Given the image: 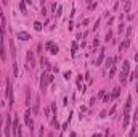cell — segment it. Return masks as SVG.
Returning a JSON list of instances; mask_svg holds the SVG:
<instances>
[{
  "label": "cell",
  "instance_id": "cell-7",
  "mask_svg": "<svg viewBox=\"0 0 138 137\" xmlns=\"http://www.w3.org/2000/svg\"><path fill=\"white\" fill-rule=\"evenodd\" d=\"M26 58H28V63L31 68H34L35 66V56H34V52L32 50H28V55H26Z\"/></svg>",
  "mask_w": 138,
  "mask_h": 137
},
{
  "label": "cell",
  "instance_id": "cell-10",
  "mask_svg": "<svg viewBox=\"0 0 138 137\" xmlns=\"http://www.w3.org/2000/svg\"><path fill=\"white\" fill-rule=\"evenodd\" d=\"M129 123H130V113H124V121H122V128H129Z\"/></svg>",
  "mask_w": 138,
  "mask_h": 137
},
{
  "label": "cell",
  "instance_id": "cell-15",
  "mask_svg": "<svg viewBox=\"0 0 138 137\" xmlns=\"http://www.w3.org/2000/svg\"><path fill=\"white\" fill-rule=\"evenodd\" d=\"M119 94H120V87H116L114 90H112V94H111V98L114 100V98H117L119 97Z\"/></svg>",
  "mask_w": 138,
  "mask_h": 137
},
{
  "label": "cell",
  "instance_id": "cell-2",
  "mask_svg": "<svg viewBox=\"0 0 138 137\" xmlns=\"http://www.w3.org/2000/svg\"><path fill=\"white\" fill-rule=\"evenodd\" d=\"M7 98H8V107L11 108L15 105V98H13V87H11L10 79H7Z\"/></svg>",
  "mask_w": 138,
  "mask_h": 137
},
{
  "label": "cell",
  "instance_id": "cell-23",
  "mask_svg": "<svg viewBox=\"0 0 138 137\" xmlns=\"http://www.w3.org/2000/svg\"><path fill=\"white\" fill-rule=\"evenodd\" d=\"M114 74H116V66H112L109 71V77H114Z\"/></svg>",
  "mask_w": 138,
  "mask_h": 137
},
{
  "label": "cell",
  "instance_id": "cell-5",
  "mask_svg": "<svg viewBox=\"0 0 138 137\" xmlns=\"http://www.w3.org/2000/svg\"><path fill=\"white\" fill-rule=\"evenodd\" d=\"M11 129H13V118L7 116V124H5V136L11 137Z\"/></svg>",
  "mask_w": 138,
  "mask_h": 137
},
{
  "label": "cell",
  "instance_id": "cell-13",
  "mask_svg": "<svg viewBox=\"0 0 138 137\" xmlns=\"http://www.w3.org/2000/svg\"><path fill=\"white\" fill-rule=\"evenodd\" d=\"M129 45H130V40H129V39H125V40H124V42L119 45V52H124V50H125Z\"/></svg>",
  "mask_w": 138,
  "mask_h": 137
},
{
  "label": "cell",
  "instance_id": "cell-11",
  "mask_svg": "<svg viewBox=\"0 0 138 137\" xmlns=\"http://www.w3.org/2000/svg\"><path fill=\"white\" fill-rule=\"evenodd\" d=\"M18 39H21V40H29L31 36H29L28 32H24V31H19L18 32Z\"/></svg>",
  "mask_w": 138,
  "mask_h": 137
},
{
  "label": "cell",
  "instance_id": "cell-24",
  "mask_svg": "<svg viewBox=\"0 0 138 137\" xmlns=\"http://www.w3.org/2000/svg\"><path fill=\"white\" fill-rule=\"evenodd\" d=\"M106 40H112V31H108V34H106Z\"/></svg>",
  "mask_w": 138,
  "mask_h": 137
},
{
  "label": "cell",
  "instance_id": "cell-12",
  "mask_svg": "<svg viewBox=\"0 0 138 137\" xmlns=\"http://www.w3.org/2000/svg\"><path fill=\"white\" fill-rule=\"evenodd\" d=\"M39 103H40V100H39V97H37L35 103H34V108H32V113H34V115H39V110H40V105H39Z\"/></svg>",
  "mask_w": 138,
  "mask_h": 137
},
{
  "label": "cell",
  "instance_id": "cell-3",
  "mask_svg": "<svg viewBox=\"0 0 138 137\" xmlns=\"http://www.w3.org/2000/svg\"><path fill=\"white\" fill-rule=\"evenodd\" d=\"M53 76L51 74H47V73H42V76H40V86H42V89H45L47 84H50V82H53Z\"/></svg>",
  "mask_w": 138,
  "mask_h": 137
},
{
  "label": "cell",
  "instance_id": "cell-16",
  "mask_svg": "<svg viewBox=\"0 0 138 137\" xmlns=\"http://www.w3.org/2000/svg\"><path fill=\"white\" fill-rule=\"evenodd\" d=\"M103 61H104V53H100V56H98V58H96V61H95V64H96V66H100V64L103 63Z\"/></svg>",
  "mask_w": 138,
  "mask_h": 137
},
{
  "label": "cell",
  "instance_id": "cell-28",
  "mask_svg": "<svg viewBox=\"0 0 138 137\" xmlns=\"http://www.w3.org/2000/svg\"><path fill=\"white\" fill-rule=\"evenodd\" d=\"M122 31H124V24L120 23V24H119V32H122Z\"/></svg>",
  "mask_w": 138,
  "mask_h": 137
},
{
  "label": "cell",
  "instance_id": "cell-17",
  "mask_svg": "<svg viewBox=\"0 0 138 137\" xmlns=\"http://www.w3.org/2000/svg\"><path fill=\"white\" fill-rule=\"evenodd\" d=\"M29 105H31V90L26 89V107H29Z\"/></svg>",
  "mask_w": 138,
  "mask_h": 137
},
{
  "label": "cell",
  "instance_id": "cell-27",
  "mask_svg": "<svg viewBox=\"0 0 138 137\" xmlns=\"http://www.w3.org/2000/svg\"><path fill=\"white\" fill-rule=\"evenodd\" d=\"M43 111H45V115H47V116H48V115H50V108H48V107H47V108L43 110Z\"/></svg>",
  "mask_w": 138,
  "mask_h": 137
},
{
  "label": "cell",
  "instance_id": "cell-19",
  "mask_svg": "<svg viewBox=\"0 0 138 137\" xmlns=\"http://www.w3.org/2000/svg\"><path fill=\"white\" fill-rule=\"evenodd\" d=\"M114 58H108V60H106V66H108V68H112V66H114Z\"/></svg>",
  "mask_w": 138,
  "mask_h": 137
},
{
  "label": "cell",
  "instance_id": "cell-29",
  "mask_svg": "<svg viewBox=\"0 0 138 137\" xmlns=\"http://www.w3.org/2000/svg\"><path fill=\"white\" fill-rule=\"evenodd\" d=\"M0 137H2V115H0Z\"/></svg>",
  "mask_w": 138,
  "mask_h": 137
},
{
  "label": "cell",
  "instance_id": "cell-18",
  "mask_svg": "<svg viewBox=\"0 0 138 137\" xmlns=\"http://www.w3.org/2000/svg\"><path fill=\"white\" fill-rule=\"evenodd\" d=\"M10 50H11V56L16 55V48H15V42L13 40H10Z\"/></svg>",
  "mask_w": 138,
  "mask_h": 137
},
{
  "label": "cell",
  "instance_id": "cell-9",
  "mask_svg": "<svg viewBox=\"0 0 138 137\" xmlns=\"http://www.w3.org/2000/svg\"><path fill=\"white\" fill-rule=\"evenodd\" d=\"M129 71H130V63H129V61H124V63H122V73H120V74L129 76Z\"/></svg>",
  "mask_w": 138,
  "mask_h": 137
},
{
  "label": "cell",
  "instance_id": "cell-20",
  "mask_svg": "<svg viewBox=\"0 0 138 137\" xmlns=\"http://www.w3.org/2000/svg\"><path fill=\"white\" fill-rule=\"evenodd\" d=\"M13 71H15V76L18 77V73H19V69H18V63H13Z\"/></svg>",
  "mask_w": 138,
  "mask_h": 137
},
{
  "label": "cell",
  "instance_id": "cell-14",
  "mask_svg": "<svg viewBox=\"0 0 138 137\" xmlns=\"http://www.w3.org/2000/svg\"><path fill=\"white\" fill-rule=\"evenodd\" d=\"M130 108H132V97L127 98V103H125V110H124V113H130Z\"/></svg>",
  "mask_w": 138,
  "mask_h": 137
},
{
  "label": "cell",
  "instance_id": "cell-21",
  "mask_svg": "<svg viewBox=\"0 0 138 137\" xmlns=\"http://www.w3.org/2000/svg\"><path fill=\"white\" fill-rule=\"evenodd\" d=\"M34 27H35V31H42V24H40L39 21H35V23H34Z\"/></svg>",
  "mask_w": 138,
  "mask_h": 137
},
{
  "label": "cell",
  "instance_id": "cell-25",
  "mask_svg": "<svg viewBox=\"0 0 138 137\" xmlns=\"http://www.w3.org/2000/svg\"><path fill=\"white\" fill-rule=\"evenodd\" d=\"M19 8H21L23 13H26V5H24V2H21V3H19Z\"/></svg>",
  "mask_w": 138,
  "mask_h": 137
},
{
  "label": "cell",
  "instance_id": "cell-1",
  "mask_svg": "<svg viewBox=\"0 0 138 137\" xmlns=\"http://www.w3.org/2000/svg\"><path fill=\"white\" fill-rule=\"evenodd\" d=\"M0 58L5 60L7 53H5V29L3 26H0Z\"/></svg>",
  "mask_w": 138,
  "mask_h": 137
},
{
  "label": "cell",
  "instance_id": "cell-8",
  "mask_svg": "<svg viewBox=\"0 0 138 137\" xmlns=\"http://www.w3.org/2000/svg\"><path fill=\"white\" fill-rule=\"evenodd\" d=\"M21 129L18 123V118H13V129H11V134H15V136H18V131Z\"/></svg>",
  "mask_w": 138,
  "mask_h": 137
},
{
  "label": "cell",
  "instance_id": "cell-26",
  "mask_svg": "<svg viewBox=\"0 0 138 137\" xmlns=\"http://www.w3.org/2000/svg\"><path fill=\"white\" fill-rule=\"evenodd\" d=\"M88 8L93 10V8H96V3H88Z\"/></svg>",
  "mask_w": 138,
  "mask_h": 137
},
{
  "label": "cell",
  "instance_id": "cell-30",
  "mask_svg": "<svg viewBox=\"0 0 138 137\" xmlns=\"http://www.w3.org/2000/svg\"><path fill=\"white\" fill-rule=\"evenodd\" d=\"M93 137H101V136H100V134H95V136H93Z\"/></svg>",
  "mask_w": 138,
  "mask_h": 137
},
{
  "label": "cell",
  "instance_id": "cell-22",
  "mask_svg": "<svg viewBox=\"0 0 138 137\" xmlns=\"http://www.w3.org/2000/svg\"><path fill=\"white\" fill-rule=\"evenodd\" d=\"M130 7H132V3H130V2H125V3H124V10H125V11H129Z\"/></svg>",
  "mask_w": 138,
  "mask_h": 137
},
{
  "label": "cell",
  "instance_id": "cell-4",
  "mask_svg": "<svg viewBox=\"0 0 138 137\" xmlns=\"http://www.w3.org/2000/svg\"><path fill=\"white\" fill-rule=\"evenodd\" d=\"M45 48L47 50H48V52H50V53L51 55H56L58 53V52H59V47L56 45L55 42H53V40H50V42H47L45 44Z\"/></svg>",
  "mask_w": 138,
  "mask_h": 137
},
{
  "label": "cell",
  "instance_id": "cell-6",
  "mask_svg": "<svg viewBox=\"0 0 138 137\" xmlns=\"http://www.w3.org/2000/svg\"><path fill=\"white\" fill-rule=\"evenodd\" d=\"M24 121H26V124H28V128L31 129V132L34 131V121H32V118H31V111H26V115H24Z\"/></svg>",
  "mask_w": 138,
  "mask_h": 137
}]
</instances>
